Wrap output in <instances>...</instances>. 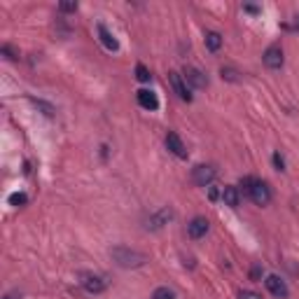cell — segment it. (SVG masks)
<instances>
[{"label":"cell","mask_w":299,"mask_h":299,"mask_svg":"<svg viewBox=\"0 0 299 299\" xmlns=\"http://www.w3.org/2000/svg\"><path fill=\"white\" fill-rule=\"evenodd\" d=\"M110 255H112V260L117 262V267L122 269H138L143 267L147 262V255L145 253H138V250H131V248L126 246H117L110 250Z\"/></svg>","instance_id":"6da1fadb"},{"label":"cell","mask_w":299,"mask_h":299,"mask_svg":"<svg viewBox=\"0 0 299 299\" xmlns=\"http://www.w3.org/2000/svg\"><path fill=\"white\" fill-rule=\"evenodd\" d=\"M262 59H264V66H267L269 70H281L283 68V49H281L278 45L269 47Z\"/></svg>","instance_id":"7a4b0ae2"},{"label":"cell","mask_w":299,"mask_h":299,"mask_svg":"<svg viewBox=\"0 0 299 299\" xmlns=\"http://www.w3.org/2000/svg\"><path fill=\"white\" fill-rule=\"evenodd\" d=\"M192 180H194V185H199V187H208V185L215 180V169L208 166V164H201V166H197V169L192 171Z\"/></svg>","instance_id":"3957f363"},{"label":"cell","mask_w":299,"mask_h":299,"mask_svg":"<svg viewBox=\"0 0 299 299\" xmlns=\"http://www.w3.org/2000/svg\"><path fill=\"white\" fill-rule=\"evenodd\" d=\"M169 82H171V87H173V92H176L183 100H187V103L192 100L190 87H187V82H185V77L180 75V73H176V70H173V73H169Z\"/></svg>","instance_id":"277c9868"},{"label":"cell","mask_w":299,"mask_h":299,"mask_svg":"<svg viewBox=\"0 0 299 299\" xmlns=\"http://www.w3.org/2000/svg\"><path fill=\"white\" fill-rule=\"evenodd\" d=\"M250 199L257 203V206H267L269 201H271V187H269L267 183H255L253 187V192H250Z\"/></svg>","instance_id":"5b68a950"},{"label":"cell","mask_w":299,"mask_h":299,"mask_svg":"<svg viewBox=\"0 0 299 299\" xmlns=\"http://www.w3.org/2000/svg\"><path fill=\"white\" fill-rule=\"evenodd\" d=\"M267 290L274 295V297L278 299H288V295H290V290H288V285H285V281H281L278 276H267Z\"/></svg>","instance_id":"8992f818"},{"label":"cell","mask_w":299,"mask_h":299,"mask_svg":"<svg viewBox=\"0 0 299 299\" xmlns=\"http://www.w3.org/2000/svg\"><path fill=\"white\" fill-rule=\"evenodd\" d=\"M166 147L176 154L178 159H187V147H185V143L180 140V136H178L176 131H171L169 136H166Z\"/></svg>","instance_id":"52a82bcc"},{"label":"cell","mask_w":299,"mask_h":299,"mask_svg":"<svg viewBox=\"0 0 299 299\" xmlns=\"http://www.w3.org/2000/svg\"><path fill=\"white\" fill-rule=\"evenodd\" d=\"M185 82L192 85L194 89H206L208 87V77L201 73L199 68H187L185 70Z\"/></svg>","instance_id":"ba28073f"},{"label":"cell","mask_w":299,"mask_h":299,"mask_svg":"<svg viewBox=\"0 0 299 299\" xmlns=\"http://www.w3.org/2000/svg\"><path fill=\"white\" fill-rule=\"evenodd\" d=\"M173 217V210L171 208H161L159 213H154L150 220H147V229H161L164 224H169V220Z\"/></svg>","instance_id":"9c48e42d"},{"label":"cell","mask_w":299,"mask_h":299,"mask_svg":"<svg viewBox=\"0 0 299 299\" xmlns=\"http://www.w3.org/2000/svg\"><path fill=\"white\" fill-rule=\"evenodd\" d=\"M206 231H208V220L206 217H194L192 222L187 224V234H190V238L206 236Z\"/></svg>","instance_id":"30bf717a"},{"label":"cell","mask_w":299,"mask_h":299,"mask_svg":"<svg viewBox=\"0 0 299 299\" xmlns=\"http://www.w3.org/2000/svg\"><path fill=\"white\" fill-rule=\"evenodd\" d=\"M99 38H100V42H103V47H105L107 52H117V49H119V42L115 40L112 33L107 31L105 23H99Z\"/></svg>","instance_id":"8fae6325"},{"label":"cell","mask_w":299,"mask_h":299,"mask_svg":"<svg viewBox=\"0 0 299 299\" xmlns=\"http://www.w3.org/2000/svg\"><path fill=\"white\" fill-rule=\"evenodd\" d=\"M82 285H85V290L89 292V295H99V292H103L107 288L105 278H100V276H85Z\"/></svg>","instance_id":"7c38bea8"},{"label":"cell","mask_w":299,"mask_h":299,"mask_svg":"<svg viewBox=\"0 0 299 299\" xmlns=\"http://www.w3.org/2000/svg\"><path fill=\"white\" fill-rule=\"evenodd\" d=\"M138 105L145 107V110H157V107H159V99H157V94L147 92V89H140L138 92Z\"/></svg>","instance_id":"4fadbf2b"},{"label":"cell","mask_w":299,"mask_h":299,"mask_svg":"<svg viewBox=\"0 0 299 299\" xmlns=\"http://www.w3.org/2000/svg\"><path fill=\"white\" fill-rule=\"evenodd\" d=\"M222 201L227 203V206L236 208L238 201H241V192H238V187H234V185H227L222 190Z\"/></svg>","instance_id":"5bb4252c"},{"label":"cell","mask_w":299,"mask_h":299,"mask_svg":"<svg viewBox=\"0 0 299 299\" xmlns=\"http://www.w3.org/2000/svg\"><path fill=\"white\" fill-rule=\"evenodd\" d=\"M206 47H208V52H217L220 47H222V35L220 33H206Z\"/></svg>","instance_id":"9a60e30c"},{"label":"cell","mask_w":299,"mask_h":299,"mask_svg":"<svg viewBox=\"0 0 299 299\" xmlns=\"http://www.w3.org/2000/svg\"><path fill=\"white\" fill-rule=\"evenodd\" d=\"M152 299H176V292L171 290V288H157Z\"/></svg>","instance_id":"2e32d148"},{"label":"cell","mask_w":299,"mask_h":299,"mask_svg":"<svg viewBox=\"0 0 299 299\" xmlns=\"http://www.w3.org/2000/svg\"><path fill=\"white\" fill-rule=\"evenodd\" d=\"M136 80H138V82H150V70H147L143 63L136 66Z\"/></svg>","instance_id":"e0dca14e"},{"label":"cell","mask_w":299,"mask_h":299,"mask_svg":"<svg viewBox=\"0 0 299 299\" xmlns=\"http://www.w3.org/2000/svg\"><path fill=\"white\" fill-rule=\"evenodd\" d=\"M255 183H257V180H255V178H250V176H246V178H243V180H241V187H243V194H248V197H250V192H253Z\"/></svg>","instance_id":"ac0fdd59"},{"label":"cell","mask_w":299,"mask_h":299,"mask_svg":"<svg viewBox=\"0 0 299 299\" xmlns=\"http://www.w3.org/2000/svg\"><path fill=\"white\" fill-rule=\"evenodd\" d=\"M26 201H28V197H26L23 192H16V194H12V197H9V203H12V206H23Z\"/></svg>","instance_id":"d6986e66"},{"label":"cell","mask_w":299,"mask_h":299,"mask_svg":"<svg viewBox=\"0 0 299 299\" xmlns=\"http://www.w3.org/2000/svg\"><path fill=\"white\" fill-rule=\"evenodd\" d=\"M238 299H262V295H257L253 290H241L238 292Z\"/></svg>","instance_id":"ffe728a7"},{"label":"cell","mask_w":299,"mask_h":299,"mask_svg":"<svg viewBox=\"0 0 299 299\" xmlns=\"http://www.w3.org/2000/svg\"><path fill=\"white\" fill-rule=\"evenodd\" d=\"M2 54H7V59H19V52H16L12 45H5V47H2Z\"/></svg>","instance_id":"44dd1931"},{"label":"cell","mask_w":299,"mask_h":299,"mask_svg":"<svg viewBox=\"0 0 299 299\" xmlns=\"http://www.w3.org/2000/svg\"><path fill=\"white\" fill-rule=\"evenodd\" d=\"M274 166H276L278 171H285V161H283V157H281V152L274 154Z\"/></svg>","instance_id":"7402d4cb"},{"label":"cell","mask_w":299,"mask_h":299,"mask_svg":"<svg viewBox=\"0 0 299 299\" xmlns=\"http://www.w3.org/2000/svg\"><path fill=\"white\" fill-rule=\"evenodd\" d=\"M59 9H61V12H75L77 2H61V5H59Z\"/></svg>","instance_id":"603a6c76"},{"label":"cell","mask_w":299,"mask_h":299,"mask_svg":"<svg viewBox=\"0 0 299 299\" xmlns=\"http://www.w3.org/2000/svg\"><path fill=\"white\" fill-rule=\"evenodd\" d=\"M260 276H262V267L255 264V267L250 269V278H253V281H260Z\"/></svg>","instance_id":"cb8c5ba5"},{"label":"cell","mask_w":299,"mask_h":299,"mask_svg":"<svg viewBox=\"0 0 299 299\" xmlns=\"http://www.w3.org/2000/svg\"><path fill=\"white\" fill-rule=\"evenodd\" d=\"M285 31H299V16H295V23H285Z\"/></svg>","instance_id":"d4e9b609"},{"label":"cell","mask_w":299,"mask_h":299,"mask_svg":"<svg viewBox=\"0 0 299 299\" xmlns=\"http://www.w3.org/2000/svg\"><path fill=\"white\" fill-rule=\"evenodd\" d=\"M243 9H246V12H250V14H257V12H260V9L255 7V5H246Z\"/></svg>","instance_id":"484cf974"},{"label":"cell","mask_w":299,"mask_h":299,"mask_svg":"<svg viewBox=\"0 0 299 299\" xmlns=\"http://www.w3.org/2000/svg\"><path fill=\"white\" fill-rule=\"evenodd\" d=\"M2 299H14V297H12V295H5V297H2Z\"/></svg>","instance_id":"4316f807"}]
</instances>
